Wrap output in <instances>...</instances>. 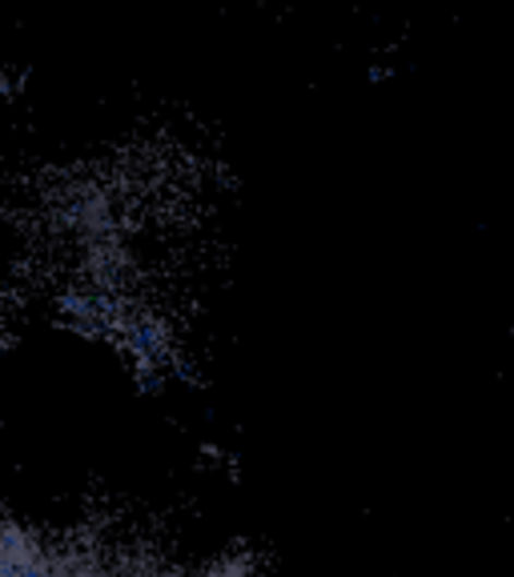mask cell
Returning <instances> with one entry per match:
<instances>
[{
  "label": "cell",
  "mask_w": 514,
  "mask_h": 577,
  "mask_svg": "<svg viewBox=\"0 0 514 577\" xmlns=\"http://www.w3.org/2000/svg\"><path fill=\"white\" fill-rule=\"evenodd\" d=\"M0 577H253L246 557H222L210 565H169L150 553H133L125 545L76 533L28 529L16 517L4 526Z\"/></svg>",
  "instance_id": "1"
}]
</instances>
